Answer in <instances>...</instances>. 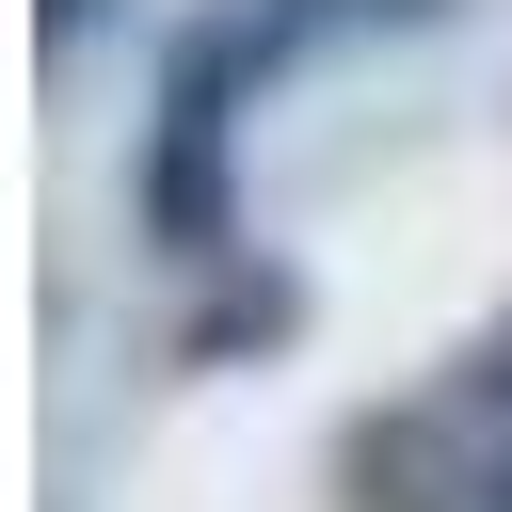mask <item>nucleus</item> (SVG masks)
I'll return each instance as SVG.
<instances>
[{"label": "nucleus", "mask_w": 512, "mask_h": 512, "mask_svg": "<svg viewBox=\"0 0 512 512\" xmlns=\"http://www.w3.org/2000/svg\"><path fill=\"white\" fill-rule=\"evenodd\" d=\"M304 320H320L304 256L240 240L224 272H192V304H176V368H192V384H224V368H272V352H304Z\"/></svg>", "instance_id": "nucleus-3"}, {"label": "nucleus", "mask_w": 512, "mask_h": 512, "mask_svg": "<svg viewBox=\"0 0 512 512\" xmlns=\"http://www.w3.org/2000/svg\"><path fill=\"white\" fill-rule=\"evenodd\" d=\"M128 240H144L160 272H224V256L256 240V208H240V144H208V128H144V144H128Z\"/></svg>", "instance_id": "nucleus-1"}, {"label": "nucleus", "mask_w": 512, "mask_h": 512, "mask_svg": "<svg viewBox=\"0 0 512 512\" xmlns=\"http://www.w3.org/2000/svg\"><path fill=\"white\" fill-rule=\"evenodd\" d=\"M336 512H480V432L448 400H368L336 416Z\"/></svg>", "instance_id": "nucleus-2"}, {"label": "nucleus", "mask_w": 512, "mask_h": 512, "mask_svg": "<svg viewBox=\"0 0 512 512\" xmlns=\"http://www.w3.org/2000/svg\"><path fill=\"white\" fill-rule=\"evenodd\" d=\"M432 400H448V416H464L480 448H512V304H496V320H480V336L448 352V384H432Z\"/></svg>", "instance_id": "nucleus-4"}, {"label": "nucleus", "mask_w": 512, "mask_h": 512, "mask_svg": "<svg viewBox=\"0 0 512 512\" xmlns=\"http://www.w3.org/2000/svg\"><path fill=\"white\" fill-rule=\"evenodd\" d=\"M32 16H48V64H80V48H96V32L128 16V0H32Z\"/></svg>", "instance_id": "nucleus-5"}, {"label": "nucleus", "mask_w": 512, "mask_h": 512, "mask_svg": "<svg viewBox=\"0 0 512 512\" xmlns=\"http://www.w3.org/2000/svg\"><path fill=\"white\" fill-rule=\"evenodd\" d=\"M480 512H512V448H480Z\"/></svg>", "instance_id": "nucleus-6"}]
</instances>
